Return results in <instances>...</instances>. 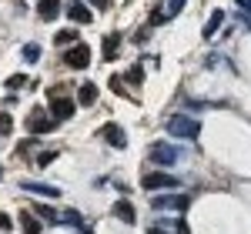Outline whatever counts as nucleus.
Returning <instances> with one entry per match:
<instances>
[{"mask_svg": "<svg viewBox=\"0 0 251 234\" xmlns=\"http://www.w3.org/2000/svg\"><path fill=\"white\" fill-rule=\"evenodd\" d=\"M114 214L121 217L124 224H134V208H131V201H124V197L114 204Z\"/></svg>", "mask_w": 251, "mask_h": 234, "instance_id": "f8f14e48", "label": "nucleus"}, {"mask_svg": "<svg viewBox=\"0 0 251 234\" xmlns=\"http://www.w3.org/2000/svg\"><path fill=\"white\" fill-rule=\"evenodd\" d=\"M221 23H225V10H214L211 17H208V23H204V37H214Z\"/></svg>", "mask_w": 251, "mask_h": 234, "instance_id": "ddd939ff", "label": "nucleus"}, {"mask_svg": "<svg viewBox=\"0 0 251 234\" xmlns=\"http://www.w3.org/2000/svg\"><path fill=\"white\" fill-rule=\"evenodd\" d=\"M67 17L74 20V23H91V10H87L84 0H71L67 3Z\"/></svg>", "mask_w": 251, "mask_h": 234, "instance_id": "6e6552de", "label": "nucleus"}, {"mask_svg": "<svg viewBox=\"0 0 251 234\" xmlns=\"http://www.w3.org/2000/svg\"><path fill=\"white\" fill-rule=\"evenodd\" d=\"M148 157L154 161V164H177L181 161V151L177 147H171V144H151V151H148Z\"/></svg>", "mask_w": 251, "mask_h": 234, "instance_id": "39448f33", "label": "nucleus"}, {"mask_svg": "<svg viewBox=\"0 0 251 234\" xmlns=\"http://www.w3.org/2000/svg\"><path fill=\"white\" fill-rule=\"evenodd\" d=\"M100 137H104L111 147H117V151H121V147H127V134H124L117 124H104V127H100Z\"/></svg>", "mask_w": 251, "mask_h": 234, "instance_id": "0eeeda50", "label": "nucleus"}, {"mask_svg": "<svg viewBox=\"0 0 251 234\" xmlns=\"http://www.w3.org/2000/svg\"><path fill=\"white\" fill-rule=\"evenodd\" d=\"M37 217H44V221H60V214L54 208H47V204H37Z\"/></svg>", "mask_w": 251, "mask_h": 234, "instance_id": "a211bd4d", "label": "nucleus"}, {"mask_svg": "<svg viewBox=\"0 0 251 234\" xmlns=\"http://www.w3.org/2000/svg\"><path fill=\"white\" fill-rule=\"evenodd\" d=\"M94 3H100V7H104V3H107V0H94Z\"/></svg>", "mask_w": 251, "mask_h": 234, "instance_id": "c756f323", "label": "nucleus"}, {"mask_svg": "<svg viewBox=\"0 0 251 234\" xmlns=\"http://www.w3.org/2000/svg\"><path fill=\"white\" fill-rule=\"evenodd\" d=\"M148 234H171V231H168V228H151Z\"/></svg>", "mask_w": 251, "mask_h": 234, "instance_id": "bb28decb", "label": "nucleus"}, {"mask_svg": "<svg viewBox=\"0 0 251 234\" xmlns=\"http://www.w3.org/2000/svg\"><path fill=\"white\" fill-rule=\"evenodd\" d=\"M74 107H77V104H74V100L71 97H64V94H60V87H50V114H54V120H67V117H74Z\"/></svg>", "mask_w": 251, "mask_h": 234, "instance_id": "f03ea898", "label": "nucleus"}, {"mask_svg": "<svg viewBox=\"0 0 251 234\" xmlns=\"http://www.w3.org/2000/svg\"><path fill=\"white\" fill-rule=\"evenodd\" d=\"M60 221H71V224H77V228H80V214H77V211H64Z\"/></svg>", "mask_w": 251, "mask_h": 234, "instance_id": "412c9836", "label": "nucleus"}, {"mask_svg": "<svg viewBox=\"0 0 251 234\" xmlns=\"http://www.w3.org/2000/svg\"><path fill=\"white\" fill-rule=\"evenodd\" d=\"M141 187L144 191H171V187H177V177H171L168 171H151V174H144L141 177Z\"/></svg>", "mask_w": 251, "mask_h": 234, "instance_id": "7ed1b4c3", "label": "nucleus"}, {"mask_svg": "<svg viewBox=\"0 0 251 234\" xmlns=\"http://www.w3.org/2000/svg\"><path fill=\"white\" fill-rule=\"evenodd\" d=\"M54 44H57V47H74V44H77V34H74V30H60L57 37H54Z\"/></svg>", "mask_w": 251, "mask_h": 234, "instance_id": "dca6fc26", "label": "nucleus"}, {"mask_svg": "<svg viewBox=\"0 0 251 234\" xmlns=\"http://www.w3.org/2000/svg\"><path fill=\"white\" fill-rule=\"evenodd\" d=\"M37 57H40V47H37V44H27V47H24V60H30V64H34Z\"/></svg>", "mask_w": 251, "mask_h": 234, "instance_id": "6ab92c4d", "label": "nucleus"}, {"mask_svg": "<svg viewBox=\"0 0 251 234\" xmlns=\"http://www.w3.org/2000/svg\"><path fill=\"white\" fill-rule=\"evenodd\" d=\"M127 80L137 84V80H141V67H131V70H127Z\"/></svg>", "mask_w": 251, "mask_h": 234, "instance_id": "b1692460", "label": "nucleus"}, {"mask_svg": "<svg viewBox=\"0 0 251 234\" xmlns=\"http://www.w3.org/2000/svg\"><path fill=\"white\" fill-rule=\"evenodd\" d=\"M24 191H27V194H40V197H57V194H60L57 187L40 184V181H24Z\"/></svg>", "mask_w": 251, "mask_h": 234, "instance_id": "9d476101", "label": "nucleus"}, {"mask_svg": "<svg viewBox=\"0 0 251 234\" xmlns=\"http://www.w3.org/2000/svg\"><path fill=\"white\" fill-rule=\"evenodd\" d=\"M241 14H245V23L251 27V10H241Z\"/></svg>", "mask_w": 251, "mask_h": 234, "instance_id": "c85d7f7f", "label": "nucleus"}, {"mask_svg": "<svg viewBox=\"0 0 251 234\" xmlns=\"http://www.w3.org/2000/svg\"><path fill=\"white\" fill-rule=\"evenodd\" d=\"M181 7H184V0H168L164 14H168V17H174V14H181Z\"/></svg>", "mask_w": 251, "mask_h": 234, "instance_id": "aec40b11", "label": "nucleus"}, {"mask_svg": "<svg viewBox=\"0 0 251 234\" xmlns=\"http://www.w3.org/2000/svg\"><path fill=\"white\" fill-rule=\"evenodd\" d=\"M151 204H154L157 211H164V208H171V211H184V208H188L191 201H188L184 194H177V197H154Z\"/></svg>", "mask_w": 251, "mask_h": 234, "instance_id": "1a4fd4ad", "label": "nucleus"}, {"mask_svg": "<svg viewBox=\"0 0 251 234\" xmlns=\"http://www.w3.org/2000/svg\"><path fill=\"white\" fill-rule=\"evenodd\" d=\"M24 84H27V77H24V74H17V77L7 80V87H24Z\"/></svg>", "mask_w": 251, "mask_h": 234, "instance_id": "5701e85b", "label": "nucleus"}, {"mask_svg": "<svg viewBox=\"0 0 251 234\" xmlns=\"http://www.w3.org/2000/svg\"><path fill=\"white\" fill-rule=\"evenodd\" d=\"M20 224H24V234H40V224H34V214L30 211L20 214Z\"/></svg>", "mask_w": 251, "mask_h": 234, "instance_id": "f3484780", "label": "nucleus"}, {"mask_svg": "<svg viewBox=\"0 0 251 234\" xmlns=\"http://www.w3.org/2000/svg\"><path fill=\"white\" fill-rule=\"evenodd\" d=\"M168 20V14H164V7H157L154 14H151V23H164Z\"/></svg>", "mask_w": 251, "mask_h": 234, "instance_id": "4be33fe9", "label": "nucleus"}, {"mask_svg": "<svg viewBox=\"0 0 251 234\" xmlns=\"http://www.w3.org/2000/svg\"><path fill=\"white\" fill-rule=\"evenodd\" d=\"M64 64H67V67H74V70H84V67L91 64V47H87V44H74V47H67Z\"/></svg>", "mask_w": 251, "mask_h": 234, "instance_id": "20e7f679", "label": "nucleus"}, {"mask_svg": "<svg viewBox=\"0 0 251 234\" xmlns=\"http://www.w3.org/2000/svg\"><path fill=\"white\" fill-rule=\"evenodd\" d=\"M7 131H10V117L0 114V134H7Z\"/></svg>", "mask_w": 251, "mask_h": 234, "instance_id": "393cba45", "label": "nucleus"}, {"mask_svg": "<svg viewBox=\"0 0 251 234\" xmlns=\"http://www.w3.org/2000/svg\"><path fill=\"white\" fill-rule=\"evenodd\" d=\"M234 3H238L241 10H251V0H234Z\"/></svg>", "mask_w": 251, "mask_h": 234, "instance_id": "a878e982", "label": "nucleus"}, {"mask_svg": "<svg viewBox=\"0 0 251 234\" xmlns=\"http://www.w3.org/2000/svg\"><path fill=\"white\" fill-rule=\"evenodd\" d=\"M0 228H10V217L7 214H0Z\"/></svg>", "mask_w": 251, "mask_h": 234, "instance_id": "cd10ccee", "label": "nucleus"}, {"mask_svg": "<svg viewBox=\"0 0 251 234\" xmlns=\"http://www.w3.org/2000/svg\"><path fill=\"white\" fill-rule=\"evenodd\" d=\"M117 47H121V37H117V34H107V37H104V57H107V60H114Z\"/></svg>", "mask_w": 251, "mask_h": 234, "instance_id": "2eb2a0df", "label": "nucleus"}, {"mask_svg": "<svg viewBox=\"0 0 251 234\" xmlns=\"http://www.w3.org/2000/svg\"><path fill=\"white\" fill-rule=\"evenodd\" d=\"M54 127H57V120H54V117H44L40 111H34V114L27 117V131H30V134H47V131H54Z\"/></svg>", "mask_w": 251, "mask_h": 234, "instance_id": "423d86ee", "label": "nucleus"}, {"mask_svg": "<svg viewBox=\"0 0 251 234\" xmlns=\"http://www.w3.org/2000/svg\"><path fill=\"white\" fill-rule=\"evenodd\" d=\"M77 100H80V104H94V100H97V87H94V84H80Z\"/></svg>", "mask_w": 251, "mask_h": 234, "instance_id": "4468645a", "label": "nucleus"}, {"mask_svg": "<svg viewBox=\"0 0 251 234\" xmlns=\"http://www.w3.org/2000/svg\"><path fill=\"white\" fill-rule=\"evenodd\" d=\"M37 14H40V20H54L60 14V0H40Z\"/></svg>", "mask_w": 251, "mask_h": 234, "instance_id": "9b49d317", "label": "nucleus"}, {"mask_svg": "<svg viewBox=\"0 0 251 234\" xmlns=\"http://www.w3.org/2000/svg\"><path fill=\"white\" fill-rule=\"evenodd\" d=\"M168 134L171 137H188V140H198V134H201V124H198V117H188V114H174L168 117Z\"/></svg>", "mask_w": 251, "mask_h": 234, "instance_id": "f257e3e1", "label": "nucleus"}]
</instances>
